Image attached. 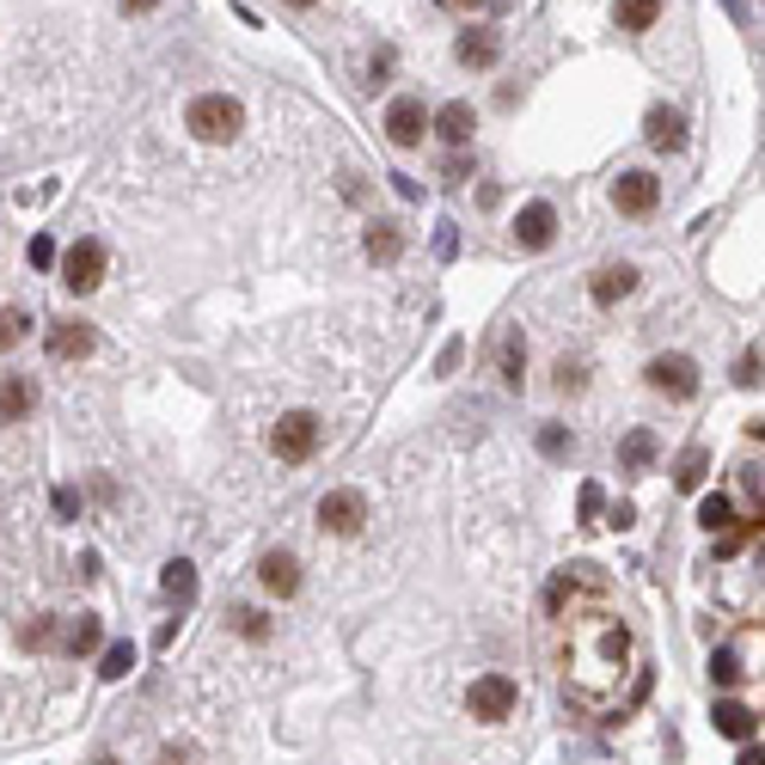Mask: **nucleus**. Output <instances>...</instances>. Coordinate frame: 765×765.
I'll use <instances>...</instances> for the list:
<instances>
[{"instance_id": "f257e3e1", "label": "nucleus", "mask_w": 765, "mask_h": 765, "mask_svg": "<svg viewBox=\"0 0 765 765\" xmlns=\"http://www.w3.org/2000/svg\"><path fill=\"white\" fill-rule=\"evenodd\" d=\"M558 631H563V692L576 704H612L619 686L631 680L637 668V637H631L625 612H612L607 600H582L570 594V612H558Z\"/></svg>"}, {"instance_id": "f03ea898", "label": "nucleus", "mask_w": 765, "mask_h": 765, "mask_svg": "<svg viewBox=\"0 0 765 765\" xmlns=\"http://www.w3.org/2000/svg\"><path fill=\"white\" fill-rule=\"evenodd\" d=\"M184 129L196 141H234L239 129H246V110H239V98H227V93H196L184 105Z\"/></svg>"}, {"instance_id": "7ed1b4c3", "label": "nucleus", "mask_w": 765, "mask_h": 765, "mask_svg": "<svg viewBox=\"0 0 765 765\" xmlns=\"http://www.w3.org/2000/svg\"><path fill=\"white\" fill-rule=\"evenodd\" d=\"M319 441H325V422H319L313 410H288V417H276V429H270V453H276L282 466H307L319 453Z\"/></svg>"}, {"instance_id": "20e7f679", "label": "nucleus", "mask_w": 765, "mask_h": 765, "mask_svg": "<svg viewBox=\"0 0 765 765\" xmlns=\"http://www.w3.org/2000/svg\"><path fill=\"white\" fill-rule=\"evenodd\" d=\"M466 710H471V722H509L521 710V686L509 673H485V680H471Z\"/></svg>"}, {"instance_id": "39448f33", "label": "nucleus", "mask_w": 765, "mask_h": 765, "mask_svg": "<svg viewBox=\"0 0 765 765\" xmlns=\"http://www.w3.org/2000/svg\"><path fill=\"white\" fill-rule=\"evenodd\" d=\"M643 380L661 392V398H673V405H686V398H698V361L692 356H656L649 368H643Z\"/></svg>"}, {"instance_id": "423d86ee", "label": "nucleus", "mask_w": 765, "mask_h": 765, "mask_svg": "<svg viewBox=\"0 0 765 765\" xmlns=\"http://www.w3.org/2000/svg\"><path fill=\"white\" fill-rule=\"evenodd\" d=\"M319 533H361L368 527V497H361V490H325V497H319Z\"/></svg>"}, {"instance_id": "0eeeda50", "label": "nucleus", "mask_w": 765, "mask_h": 765, "mask_svg": "<svg viewBox=\"0 0 765 765\" xmlns=\"http://www.w3.org/2000/svg\"><path fill=\"white\" fill-rule=\"evenodd\" d=\"M105 246L98 239H74L68 246V258H62V282H68V295H93L98 282H105Z\"/></svg>"}, {"instance_id": "6e6552de", "label": "nucleus", "mask_w": 765, "mask_h": 765, "mask_svg": "<svg viewBox=\"0 0 765 765\" xmlns=\"http://www.w3.org/2000/svg\"><path fill=\"white\" fill-rule=\"evenodd\" d=\"M429 129H435V117L422 110L417 93H405V98H392V105H386V141H392V147H422Z\"/></svg>"}, {"instance_id": "1a4fd4ad", "label": "nucleus", "mask_w": 765, "mask_h": 765, "mask_svg": "<svg viewBox=\"0 0 765 765\" xmlns=\"http://www.w3.org/2000/svg\"><path fill=\"white\" fill-rule=\"evenodd\" d=\"M656 203H661V178L656 172H619L612 178V208H619V215L643 220V215H656Z\"/></svg>"}, {"instance_id": "9d476101", "label": "nucleus", "mask_w": 765, "mask_h": 765, "mask_svg": "<svg viewBox=\"0 0 765 765\" xmlns=\"http://www.w3.org/2000/svg\"><path fill=\"white\" fill-rule=\"evenodd\" d=\"M258 582H264V594H276V600H295L300 594V558L295 551H264V558H258Z\"/></svg>"}, {"instance_id": "9b49d317", "label": "nucleus", "mask_w": 765, "mask_h": 765, "mask_svg": "<svg viewBox=\"0 0 765 765\" xmlns=\"http://www.w3.org/2000/svg\"><path fill=\"white\" fill-rule=\"evenodd\" d=\"M93 344H98V331L86 325V319H56V325H49V356L56 361H86Z\"/></svg>"}, {"instance_id": "f8f14e48", "label": "nucleus", "mask_w": 765, "mask_h": 765, "mask_svg": "<svg viewBox=\"0 0 765 765\" xmlns=\"http://www.w3.org/2000/svg\"><path fill=\"white\" fill-rule=\"evenodd\" d=\"M551 239H558V208H551V203H527L515 215V246L521 251H546Z\"/></svg>"}, {"instance_id": "ddd939ff", "label": "nucleus", "mask_w": 765, "mask_h": 765, "mask_svg": "<svg viewBox=\"0 0 765 765\" xmlns=\"http://www.w3.org/2000/svg\"><path fill=\"white\" fill-rule=\"evenodd\" d=\"M453 56H459V68H497V56H502V37L490 32V25H466L459 32V44H453Z\"/></svg>"}, {"instance_id": "4468645a", "label": "nucleus", "mask_w": 765, "mask_h": 765, "mask_svg": "<svg viewBox=\"0 0 765 765\" xmlns=\"http://www.w3.org/2000/svg\"><path fill=\"white\" fill-rule=\"evenodd\" d=\"M631 288H637V264H600L594 282H588V300L594 307H619Z\"/></svg>"}, {"instance_id": "2eb2a0df", "label": "nucleus", "mask_w": 765, "mask_h": 765, "mask_svg": "<svg viewBox=\"0 0 765 765\" xmlns=\"http://www.w3.org/2000/svg\"><path fill=\"white\" fill-rule=\"evenodd\" d=\"M643 135H649L656 154H680V147H686V117H680L673 105H656L649 110V123H643Z\"/></svg>"}, {"instance_id": "dca6fc26", "label": "nucleus", "mask_w": 765, "mask_h": 765, "mask_svg": "<svg viewBox=\"0 0 765 765\" xmlns=\"http://www.w3.org/2000/svg\"><path fill=\"white\" fill-rule=\"evenodd\" d=\"M37 405V380L32 374H0V422H25Z\"/></svg>"}, {"instance_id": "f3484780", "label": "nucleus", "mask_w": 765, "mask_h": 765, "mask_svg": "<svg viewBox=\"0 0 765 765\" xmlns=\"http://www.w3.org/2000/svg\"><path fill=\"white\" fill-rule=\"evenodd\" d=\"M471 129H478V110H471L466 98H453V105H441V110H435V135L447 141V147H466Z\"/></svg>"}, {"instance_id": "a211bd4d", "label": "nucleus", "mask_w": 765, "mask_h": 765, "mask_svg": "<svg viewBox=\"0 0 765 765\" xmlns=\"http://www.w3.org/2000/svg\"><path fill=\"white\" fill-rule=\"evenodd\" d=\"M710 722H717V734H729V741H741L748 748L753 729H760V717H753L741 698H717V710H710Z\"/></svg>"}, {"instance_id": "6ab92c4d", "label": "nucleus", "mask_w": 765, "mask_h": 765, "mask_svg": "<svg viewBox=\"0 0 765 765\" xmlns=\"http://www.w3.org/2000/svg\"><path fill=\"white\" fill-rule=\"evenodd\" d=\"M497 374H502V386H509V392H521V374H527V337H521V331H502Z\"/></svg>"}, {"instance_id": "aec40b11", "label": "nucleus", "mask_w": 765, "mask_h": 765, "mask_svg": "<svg viewBox=\"0 0 765 765\" xmlns=\"http://www.w3.org/2000/svg\"><path fill=\"white\" fill-rule=\"evenodd\" d=\"M398 251H405L398 220H374V227H368V258H374V264H398Z\"/></svg>"}, {"instance_id": "412c9836", "label": "nucleus", "mask_w": 765, "mask_h": 765, "mask_svg": "<svg viewBox=\"0 0 765 765\" xmlns=\"http://www.w3.org/2000/svg\"><path fill=\"white\" fill-rule=\"evenodd\" d=\"M159 588H166L172 607H190V600H196V570H190L184 558H172V563H166V576H159Z\"/></svg>"}, {"instance_id": "4be33fe9", "label": "nucleus", "mask_w": 765, "mask_h": 765, "mask_svg": "<svg viewBox=\"0 0 765 765\" xmlns=\"http://www.w3.org/2000/svg\"><path fill=\"white\" fill-rule=\"evenodd\" d=\"M98 637H105V631H98V612H80V619H68L62 649H68V656H93V649H98Z\"/></svg>"}, {"instance_id": "5701e85b", "label": "nucleus", "mask_w": 765, "mask_h": 765, "mask_svg": "<svg viewBox=\"0 0 765 765\" xmlns=\"http://www.w3.org/2000/svg\"><path fill=\"white\" fill-rule=\"evenodd\" d=\"M612 13H619V32H649L661 19V0H619Z\"/></svg>"}, {"instance_id": "b1692460", "label": "nucleus", "mask_w": 765, "mask_h": 765, "mask_svg": "<svg viewBox=\"0 0 765 765\" xmlns=\"http://www.w3.org/2000/svg\"><path fill=\"white\" fill-rule=\"evenodd\" d=\"M649 459H656V435H649V429H631V435L619 441V466H625V471H643Z\"/></svg>"}, {"instance_id": "393cba45", "label": "nucleus", "mask_w": 765, "mask_h": 765, "mask_svg": "<svg viewBox=\"0 0 765 765\" xmlns=\"http://www.w3.org/2000/svg\"><path fill=\"white\" fill-rule=\"evenodd\" d=\"M698 527H704V533H729V527H734V502L722 497V490L698 502Z\"/></svg>"}, {"instance_id": "a878e982", "label": "nucleus", "mask_w": 765, "mask_h": 765, "mask_svg": "<svg viewBox=\"0 0 765 765\" xmlns=\"http://www.w3.org/2000/svg\"><path fill=\"white\" fill-rule=\"evenodd\" d=\"M32 337V313L25 307H0V349H19Z\"/></svg>"}, {"instance_id": "bb28decb", "label": "nucleus", "mask_w": 765, "mask_h": 765, "mask_svg": "<svg viewBox=\"0 0 765 765\" xmlns=\"http://www.w3.org/2000/svg\"><path fill=\"white\" fill-rule=\"evenodd\" d=\"M704 466H710V453L686 447V453H680V466H673V485H680V490H698L704 485Z\"/></svg>"}, {"instance_id": "cd10ccee", "label": "nucleus", "mask_w": 765, "mask_h": 765, "mask_svg": "<svg viewBox=\"0 0 765 765\" xmlns=\"http://www.w3.org/2000/svg\"><path fill=\"white\" fill-rule=\"evenodd\" d=\"M234 631H239L246 643H270V619H264L258 607H239V612H234Z\"/></svg>"}, {"instance_id": "c85d7f7f", "label": "nucleus", "mask_w": 765, "mask_h": 765, "mask_svg": "<svg viewBox=\"0 0 765 765\" xmlns=\"http://www.w3.org/2000/svg\"><path fill=\"white\" fill-rule=\"evenodd\" d=\"M551 386H558L563 398H570V392H582V386H588V368H582V361H570V356H563L558 368H551Z\"/></svg>"}, {"instance_id": "c756f323", "label": "nucleus", "mask_w": 765, "mask_h": 765, "mask_svg": "<svg viewBox=\"0 0 765 765\" xmlns=\"http://www.w3.org/2000/svg\"><path fill=\"white\" fill-rule=\"evenodd\" d=\"M570 447H576V435H570L563 422H546V429H539V453H546V459H563Z\"/></svg>"}, {"instance_id": "7c9ffc66", "label": "nucleus", "mask_w": 765, "mask_h": 765, "mask_svg": "<svg viewBox=\"0 0 765 765\" xmlns=\"http://www.w3.org/2000/svg\"><path fill=\"white\" fill-rule=\"evenodd\" d=\"M129 668H135V643H110V649H105V668H98V673H105V680H123Z\"/></svg>"}, {"instance_id": "2f4dec72", "label": "nucleus", "mask_w": 765, "mask_h": 765, "mask_svg": "<svg viewBox=\"0 0 765 765\" xmlns=\"http://www.w3.org/2000/svg\"><path fill=\"white\" fill-rule=\"evenodd\" d=\"M710 680H717V686H734V680H741V656H734V649H717V656H710Z\"/></svg>"}, {"instance_id": "473e14b6", "label": "nucleus", "mask_w": 765, "mask_h": 765, "mask_svg": "<svg viewBox=\"0 0 765 765\" xmlns=\"http://www.w3.org/2000/svg\"><path fill=\"white\" fill-rule=\"evenodd\" d=\"M760 368H765V349H760V344H753V349H748V356L734 361V380H741V386H760Z\"/></svg>"}, {"instance_id": "72a5a7b5", "label": "nucleus", "mask_w": 765, "mask_h": 765, "mask_svg": "<svg viewBox=\"0 0 765 765\" xmlns=\"http://www.w3.org/2000/svg\"><path fill=\"white\" fill-rule=\"evenodd\" d=\"M32 264H37V270L56 264V246H49V234H37V239H32Z\"/></svg>"}, {"instance_id": "f704fd0d", "label": "nucleus", "mask_w": 765, "mask_h": 765, "mask_svg": "<svg viewBox=\"0 0 765 765\" xmlns=\"http://www.w3.org/2000/svg\"><path fill=\"white\" fill-rule=\"evenodd\" d=\"M600 515V485H582V521Z\"/></svg>"}, {"instance_id": "c9c22d12", "label": "nucleus", "mask_w": 765, "mask_h": 765, "mask_svg": "<svg viewBox=\"0 0 765 765\" xmlns=\"http://www.w3.org/2000/svg\"><path fill=\"white\" fill-rule=\"evenodd\" d=\"M74 509H80V497H74V490H56V515H68V521H74Z\"/></svg>"}, {"instance_id": "e433bc0d", "label": "nucleus", "mask_w": 765, "mask_h": 765, "mask_svg": "<svg viewBox=\"0 0 765 765\" xmlns=\"http://www.w3.org/2000/svg\"><path fill=\"white\" fill-rule=\"evenodd\" d=\"M441 7H447V13H485L490 0H441Z\"/></svg>"}, {"instance_id": "4c0bfd02", "label": "nucleus", "mask_w": 765, "mask_h": 765, "mask_svg": "<svg viewBox=\"0 0 765 765\" xmlns=\"http://www.w3.org/2000/svg\"><path fill=\"white\" fill-rule=\"evenodd\" d=\"M190 760H196L190 748H166V753H159V765H190Z\"/></svg>"}, {"instance_id": "58836bf2", "label": "nucleus", "mask_w": 765, "mask_h": 765, "mask_svg": "<svg viewBox=\"0 0 765 765\" xmlns=\"http://www.w3.org/2000/svg\"><path fill=\"white\" fill-rule=\"evenodd\" d=\"M734 765H765V748H753V741H748V748H741V760H734Z\"/></svg>"}, {"instance_id": "ea45409f", "label": "nucleus", "mask_w": 765, "mask_h": 765, "mask_svg": "<svg viewBox=\"0 0 765 765\" xmlns=\"http://www.w3.org/2000/svg\"><path fill=\"white\" fill-rule=\"evenodd\" d=\"M159 0H123V13H154Z\"/></svg>"}, {"instance_id": "a19ab883", "label": "nucleus", "mask_w": 765, "mask_h": 765, "mask_svg": "<svg viewBox=\"0 0 765 765\" xmlns=\"http://www.w3.org/2000/svg\"><path fill=\"white\" fill-rule=\"evenodd\" d=\"M93 765H117V753H98V760Z\"/></svg>"}, {"instance_id": "79ce46f5", "label": "nucleus", "mask_w": 765, "mask_h": 765, "mask_svg": "<svg viewBox=\"0 0 765 765\" xmlns=\"http://www.w3.org/2000/svg\"><path fill=\"white\" fill-rule=\"evenodd\" d=\"M288 7H319V0H288Z\"/></svg>"}]
</instances>
